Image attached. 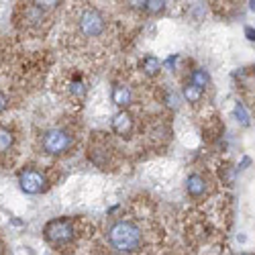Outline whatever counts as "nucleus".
I'll return each instance as SVG.
<instances>
[{
  "instance_id": "f257e3e1",
  "label": "nucleus",
  "mask_w": 255,
  "mask_h": 255,
  "mask_svg": "<svg viewBox=\"0 0 255 255\" xmlns=\"http://www.w3.org/2000/svg\"><path fill=\"white\" fill-rule=\"evenodd\" d=\"M106 239H109V245L119 253H135L141 249L143 233L131 221H117L109 227Z\"/></svg>"
},
{
  "instance_id": "f03ea898",
  "label": "nucleus",
  "mask_w": 255,
  "mask_h": 255,
  "mask_svg": "<svg viewBox=\"0 0 255 255\" xmlns=\"http://www.w3.org/2000/svg\"><path fill=\"white\" fill-rule=\"evenodd\" d=\"M43 235L53 245H66V243L74 241L76 229H74V223L70 219H53L45 225Z\"/></svg>"
},
{
  "instance_id": "7ed1b4c3",
  "label": "nucleus",
  "mask_w": 255,
  "mask_h": 255,
  "mask_svg": "<svg viewBox=\"0 0 255 255\" xmlns=\"http://www.w3.org/2000/svg\"><path fill=\"white\" fill-rule=\"evenodd\" d=\"M78 27H80V31H82L84 37H98V35L104 33L106 20L100 14V10L86 8V10H82V14L78 18Z\"/></svg>"
},
{
  "instance_id": "20e7f679",
  "label": "nucleus",
  "mask_w": 255,
  "mask_h": 255,
  "mask_svg": "<svg viewBox=\"0 0 255 255\" xmlns=\"http://www.w3.org/2000/svg\"><path fill=\"white\" fill-rule=\"evenodd\" d=\"M72 147V137L61 131V129H51L43 135V149L49 155H59V153H66Z\"/></svg>"
},
{
  "instance_id": "39448f33",
  "label": "nucleus",
  "mask_w": 255,
  "mask_h": 255,
  "mask_svg": "<svg viewBox=\"0 0 255 255\" xmlns=\"http://www.w3.org/2000/svg\"><path fill=\"white\" fill-rule=\"evenodd\" d=\"M18 184H20V190L27 194H39L45 190V184H47V178L39 172L35 167H27L20 172L18 176Z\"/></svg>"
},
{
  "instance_id": "423d86ee",
  "label": "nucleus",
  "mask_w": 255,
  "mask_h": 255,
  "mask_svg": "<svg viewBox=\"0 0 255 255\" xmlns=\"http://www.w3.org/2000/svg\"><path fill=\"white\" fill-rule=\"evenodd\" d=\"M113 131L117 135H121V137H127V135L133 131V117L127 113V111L117 113L115 119H113Z\"/></svg>"
},
{
  "instance_id": "0eeeda50",
  "label": "nucleus",
  "mask_w": 255,
  "mask_h": 255,
  "mask_svg": "<svg viewBox=\"0 0 255 255\" xmlns=\"http://www.w3.org/2000/svg\"><path fill=\"white\" fill-rule=\"evenodd\" d=\"M186 190H188V194H190V196L200 198V196L206 194L208 184H206V180H204L200 174H192V176L186 180Z\"/></svg>"
},
{
  "instance_id": "6e6552de",
  "label": "nucleus",
  "mask_w": 255,
  "mask_h": 255,
  "mask_svg": "<svg viewBox=\"0 0 255 255\" xmlns=\"http://www.w3.org/2000/svg\"><path fill=\"white\" fill-rule=\"evenodd\" d=\"M133 94H131V88L129 86H125V84H115V88H113V102L117 106H127L131 102Z\"/></svg>"
},
{
  "instance_id": "1a4fd4ad",
  "label": "nucleus",
  "mask_w": 255,
  "mask_h": 255,
  "mask_svg": "<svg viewBox=\"0 0 255 255\" xmlns=\"http://www.w3.org/2000/svg\"><path fill=\"white\" fill-rule=\"evenodd\" d=\"M190 84H194V86H198L200 90H204L208 84H210V76H208V72L202 70V68H196L192 74H190Z\"/></svg>"
},
{
  "instance_id": "9d476101",
  "label": "nucleus",
  "mask_w": 255,
  "mask_h": 255,
  "mask_svg": "<svg viewBox=\"0 0 255 255\" xmlns=\"http://www.w3.org/2000/svg\"><path fill=\"white\" fill-rule=\"evenodd\" d=\"M141 68H143V72H145L147 76H157L159 70H161V61H159L157 57H153V55H147V57L141 61Z\"/></svg>"
},
{
  "instance_id": "9b49d317",
  "label": "nucleus",
  "mask_w": 255,
  "mask_h": 255,
  "mask_svg": "<svg viewBox=\"0 0 255 255\" xmlns=\"http://www.w3.org/2000/svg\"><path fill=\"white\" fill-rule=\"evenodd\" d=\"M182 96H184L186 102L196 104V102H200V98H202V90H200L198 86H194V84H186L184 90H182Z\"/></svg>"
},
{
  "instance_id": "f8f14e48",
  "label": "nucleus",
  "mask_w": 255,
  "mask_h": 255,
  "mask_svg": "<svg viewBox=\"0 0 255 255\" xmlns=\"http://www.w3.org/2000/svg\"><path fill=\"white\" fill-rule=\"evenodd\" d=\"M131 4H135L137 8H143L147 12H161L165 8L163 0H145V2H131Z\"/></svg>"
},
{
  "instance_id": "ddd939ff",
  "label": "nucleus",
  "mask_w": 255,
  "mask_h": 255,
  "mask_svg": "<svg viewBox=\"0 0 255 255\" xmlns=\"http://www.w3.org/2000/svg\"><path fill=\"white\" fill-rule=\"evenodd\" d=\"M12 143H14V135L8 129H4V127H0V153L8 151Z\"/></svg>"
},
{
  "instance_id": "4468645a",
  "label": "nucleus",
  "mask_w": 255,
  "mask_h": 255,
  "mask_svg": "<svg viewBox=\"0 0 255 255\" xmlns=\"http://www.w3.org/2000/svg\"><path fill=\"white\" fill-rule=\"evenodd\" d=\"M178 100H180V98H178L176 92H167V96H165V104H167V106H172V109H178V104H180Z\"/></svg>"
},
{
  "instance_id": "2eb2a0df",
  "label": "nucleus",
  "mask_w": 255,
  "mask_h": 255,
  "mask_svg": "<svg viewBox=\"0 0 255 255\" xmlns=\"http://www.w3.org/2000/svg\"><path fill=\"white\" fill-rule=\"evenodd\" d=\"M72 92L76 96H84V94H86V88H84V84L78 80V82H72Z\"/></svg>"
},
{
  "instance_id": "dca6fc26",
  "label": "nucleus",
  "mask_w": 255,
  "mask_h": 255,
  "mask_svg": "<svg viewBox=\"0 0 255 255\" xmlns=\"http://www.w3.org/2000/svg\"><path fill=\"white\" fill-rule=\"evenodd\" d=\"M235 113H237V117H241V123H243V125H247V123H249V119H247V115H245V111H243V106H241V104H237Z\"/></svg>"
},
{
  "instance_id": "f3484780",
  "label": "nucleus",
  "mask_w": 255,
  "mask_h": 255,
  "mask_svg": "<svg viewBox=\"0 0 255 255\" xmlns=\"http://www.w3.org/2000/svg\"><path fill=\"white\" fill-rule=\"evenodd\" d=\"M6 104H8V100H6V96H4L2 92H0V113H2V111L6 109Z\"/></svg>"
},
{
  "instance_id": "a211bd4d",
  "label": "nucleus",
  "mask_w": 255,
  "mask_h": 255,
  "mask_svg": "<svg viewBox=\"0 0 255 255\" xmlns=\"http://www.w3.org/2000/svg\"><path fill=\"white\" fill-rule=\"evenodd\" d=\"M245 33H247V39H249V41H255V31H253L251 27H247Z\"/></svg>"
},
{
  "instance_id": "6ab92c4d",
  "label": "nucleus",
  "mask_w": 255,
  "mask_h": 255,
  "mask_svg": "<svg viewBox=\"0 0 255 255\" xmlns=\"http://www.w3.org/2000/svg\"><path fill=\"white\" fill-rule=\"evenodd\" d=\"M249 8H251V10L255 12V0H253V2H249Z\"/></svg>"
},
{
  "instance_id": "aec40b11",
  "label": "nucleus",
  "mask_w": 255,
  "mask_h": 255,
  "mask_svg": "<svg viewBox=\"0 0 255 255\" xmlns=\"http://www.w3.org/2000/svg\"><path fill=\"white\" fill-rule=\"evenodd\" d=\"M241 255H249V253H241Z\"/></svg>"
},
{
  "instance_id": "412c9836",
  "label": "nucleus",
  "mask_w": 255,
  "mask_h": 255,
  "mask_svg": "<svg viewBox=\"0 0 255 255\" xmlns=\"http://www.w3.org/2000/svg\"><path fill=\"white\" fill-rule=\"evenodd\" d=\"M253 72H255V66H253Z\"/></svg>"
}]
</instances>
